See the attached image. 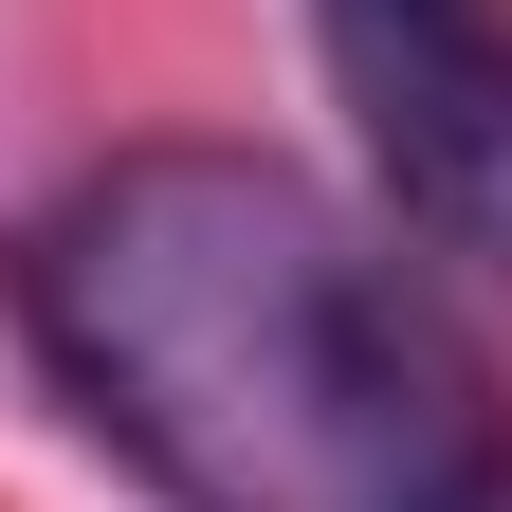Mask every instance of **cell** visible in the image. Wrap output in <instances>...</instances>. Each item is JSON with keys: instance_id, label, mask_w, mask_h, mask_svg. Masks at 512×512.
<instances>
[{"instance_id": "obj_1", "label": "cell", "mask_w": 512, "mask_h": 512, "mask_svg": "<svg viewBox=\"0 0 512 512\" xmlns=\"http://www.w3.org/2000/svg\"><path fill=\"white\" fill-rule=\"evenodd\" d=\"M0 311L165 512H512V403L403 275V220L275 147H92L0 238Z\"/></svg>"}, {"instance_id": "obj_2", "label": "cell", "mask_w": 512, "mask_h": 512, "mask_svg": "<svg viewBox=\"0 0 512 512\" xmlns=\"http://www.w3.org/2000/svg\"><path fill=\"white\" fill-rule=\"evenodd\" d=\"M311 55L366 128L384 220L458 275H512V0H311Z\"/></svg>"}]
</instances>
